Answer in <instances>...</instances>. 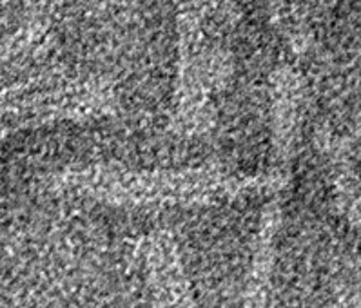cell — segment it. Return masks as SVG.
<instances>
[{"label":"cell","instance_id":"obj_1","mask_svg":"<svg viewBox=\"0 0 361 308\" xmlns=\"http://www.w3.org/2000/svg\"><path fill=\"white\" fill-rule=\"evenodd\" d=\"M289 176L272 171L267 176H227L214 169L183 173H131V171L91 167L66 171L56 183L62 189L78 190L94 199L115 205L169 207V205H213L221 199L238 198L256 190L271 189L280 196Z\"/></svg>","mask_w":361,"mask_h":308}]
</instances>
